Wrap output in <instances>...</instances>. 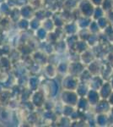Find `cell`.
I'll return each mask as SVG.
<instances>
[{
    "mask_svg": "<svg viewBox=\"0 0 113 127\" xmlns=\"http://www.w3.org/2000/svg\"><path fill=\"white\" fill-rule=\"evenodd\" d=\"M94 5H96V6H100V4L102 3L103 0H90Z\"/></svg>",
    "mask_w": 113,
    "mask_h": 127,
    "instance_id": "2",
    "label": "cell"
},
{
    "mask_svg": "<svg viewBox=\"0 0 113 127\" xmlns=\"http://www.w3.org/2000/svg\"><path fill=\"white\" fill-rule=\"evenodd\" d=\"M102 5L105 4V6H103V9L105 11H108V10L112 9V5H113V0H103L101 3Z\"/></svg>",
    "mask_w": 113,
    "mask_h": 127,
    "instance_id": "1",
    "label": "cell"
}]
</instances>
